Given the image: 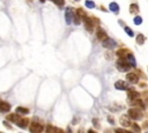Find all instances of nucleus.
I'll use <instances>...</instances> for the list:
<instances>
[{
  "label": "nucleus",
  "mask_w": 148,
  "mask_h": 133,
  "mask_svg": "<svg viewBox=\"0 0 148 133\" xmlns=\"http://www.w3.org/2000/svg\"><path fill=\"white\" fill-rule=\"evenodd\" d=\"M145 39H146V37L142 35V34H139V35L137 36V43H138L139 45H142L145 43Z\"/></svg>",
  "instance_id": "nucleus-19"
},
{
  "label": "nucleus",
  "mask_w": 148,
  "mask_h": 133,
  "mask_svg": "<svg viewBox=\"0 0 148 133\" xmlns=\"http://www.w3.org/2000/svg\"><path fill=\"white\" fill-rule=\"evenodd\" d=\"M10 110V104L7 102H0V111L2 112H7Z\"/></svg>",
  "instance_id": "nucleus-16"
},
{
  "label": "nucleus",
  "mask_w": 148,
  "mask_h": 133,
  "mask_svg": "<svg viewBox=\"0 0 148 133\" xmlns=\"http://www.w3.org/2000/svg\"><path fill=\"white\" fill-rule=\"evenodd\" d=\"M83 22H85V26H86V29H87L89 33H93L94 30V23H93V19L90 17H83Z\"/></svg>",
  "instance_id": "nucleus-6"
},
{
  "label": "nucleus",
  "mask_w": 148,
  "mask_h": 133,
  "mask_svg": "<svg viewBox=\"0 0 148 133\" xmlns=\"http://www.w3.org/2000/svg\"><path fill=\"white\" fill-rule=\"evenodd\" d=\"M145 103H146V104H147V105H148V97H147V98H146V102H145Z\"/></svg>",
  "instance_id": "nucleus-33"
},
{
  "label": "nucleus",
  "mask_w": 148,
  "mask_h": 133,
  "mask_svg": "<svg viewBox=\"0 0 148 133\" xmlns=\"http://www.w3.org/2000/svg\"><path fill=\"white\" fill-rule=\"evenodd\" d=\"M124 29H125L126 34H127V35L130 36V37H133V36H134V33H133V31H132V29L130 28V27H125V28H124Z\"/></svg>",
  "instance_id": "nucleus-24"
},
{
  "label": "nucleus",
  "mask_w": 148,
  "mask_h": 133,
  "mask_svg": "<svg viewBox=\"0 0 148 133\" xmlns=\"http://www.w3.org/2000/svg\"><path fill=\"white\" fill-rule=\"evenodd\" d=\"M74 9L72 7H67L65 10V19H66V23L67 25H71L72 21H73V15H74Z\"/></svg>",
  "instance_id": "nucleus-3"
},
{
  "label": "nucleus",
  "mask_w": 148,
  "mask_h": 133,
  "mask_svg": "<svg viewBox=\"0 0 148 133\" xmlns=\"http://www.w3.org/2000/svg\"><path fill=\"white\" fill-rule=\"evenodd\" d=\"M53 2H55V4H57L59 7H61L64 4H65V0H55Z\"/></svg>",
  "instance_id": "nucleus-27"
},
{
  "label": "nucleus",
  "mask_w": 148,
  "mask_h": 133,
  "mask_svg": "<svg viewBox=\"0 0 148 133\" xmlns=\"http://www.w3.org/2000/svg\"><path fill=\"white\" fill-rule=\"evenodd\" d=\"M73 22L76 26H79L80 23H81V17H80V15L78 14V13H74V15H73Z\"/></svg>",
  "instance_id": "nucleus-21"
},
{
  "label": "nucleus",
  "mask_w": 148,
  "mask_h": 133,
  "mask_svg": "<svg viewBox=\"0 0 148 133\" xmlns=\"http://www.w3.org/2000/svg\"><path fill=\"white\" fill-rule=\"evenodd\" d=\"M102 45H103L104 47H106V49H114V47L116 46V42L114 41V39H111V38H106V39H104L103 42H102Z\"/></svg>",
  "instance_id": "nucleus-8"
},
{
  "label": "nucleus",
  "mask_w": 148,
  "mask_h": 133,
  "mask_svg": "<svg viewBox=\"0 0 148 133\" xmlns=\"http://www.w3.org/2000/svg\"><path fill=\"white\" fill-rule=\"evenodd\" d=\"M140 87H141V88H146L147 84L146 83H141V84H140Z\"/></svg>",
  "instance_id": "nucleus-32"
},
{
  "label": "nucleus",
  "mask_w": 148,
  "mask_h": 133,
  "mask_svg": "<svg viewBox=\"0 0 148 133\" xmlns=\"http://www.w3.org/2000/svg\"><path fill=\"white\" fill-rule=\"evenodd\" d=\"M16 124H17V126L21 127V129H27V127H28V125H29V119H27V118H21Z\"/></svg>",
  "instance_id": "nucleus-13"
},
{
  "label": "nucleus",
  "mask_w": 148,
  "mask_h": 133,
  "mask_svg": "<svg viewBox=\"0 0 148 133\" xmlns=\"http://www.w3.org/2000/svg\"><path fill=\"white\" fill-rule=\"evenodd\" d=\"M93 123H94V125H95V126L98 129L99 125H98V120H97V119H93Z\"/></svg>",
  "instance_id": "nucleus-29"
},
{
  "label": "nucleus",
  "mask_w": 148,
  "mask_h": 133,
  "mask_svg": "<svg viewBox=\"0 0 148 133\" xmlns=\"http://www.w3.org/2000/svg\"><path fill=\"white\" fill-rule=\"evenodd\" d=\"M131 127H132V130H133L134 132H141V129H140V126L138 124H135V123H133L131 125Z\"/></svg>",
  "instance_id": "nucleus-22"
},
{
  "label": "nucleus",
  "mask_w": 148,
  "mask_h": 133,
  "mask_svg": "<svg viewBox=\"0 0 148 133\" xmlns=\"http://www.w3.org/2000/svg\"><path fill=\"white\" fill-rule=\"evenodd\" d=\"M75 1H80V0H75Z\"/></svg>",
  "instance_id": "nucleus-35"
},
{
  "label": "nucleus",
  "mask_w": 148,
  "mask_h": 133,
  "mask_svg": "<svg viewBox=\"0 0 148 133\" xmlns=\"http://www.w3.org/2000/svg\"><path fill=\"white\" fill-rule=\"evenodd\" d=\"M130 118H131L130 116H125V115L122 116V117L119 118V123H120V125H122V126H124V127H128V126H131L132 123H131Z\"/></svg>",
  "instance_id": "nucleus-7"
},
{
  "label": "nucleus",
  "mask_w": 148,
  "mask_h": 133,
  "mask_svg": "<svg viewBox=\"0 0 148 133\" xmlns=\"http://www.w3.org/2000/svg\"><path fill=\"white\" fill-rule=\"evenodd\" d=\"M128 102H130L132 105H134V106H137V108L141 109V110H145V108H146V106H145V105H146V103H145L142 100H140V98H135V100L128 101Z\"/></svg>",
  "instance_id": "nucleus-5"
},
{
  "label": "nucleus",
  "mask_w": 148,
  "mask_h": 133,
  "mask_svg": "<svg viewBox=\"0 0 148 133\" xmlns=\"http://www.w3.org/2000/svg\"><path fill=\"white\" fill-rule=\"evenodd\" d=\"M115 87H116V89H118V90H130L131 89L130 84H128L127 82L123 81V80H118L115 83Z\"/></svg>",
  "instance_id": "nucleus-4"
},
{
  "label": "nucleus",
  "mask_w": 148,
  "mask_h": 133,
  "mask_svg": "<svg viewBox=\"0 0 148 133\" xmlns=\"http://www.w3.org/2000/svg\"><path fill=\"white\" fill-rule=\"evenodd\" d=\"M76 13L80 15V17H81V19L87 16V15H86V12H85V10H83L82 8H78V9H76Z\"/></svg>",
  "instance_id": "nucleus-23"
},
{
  "label": "nucleus",
  "mask_w": 148,
  "mask_h": 133,
  "mask_svg": "<svg viewBox=\"0 0 148 133\" xmlns=\"http://www.w3.org/2000/svg\"><path fill=\"white\" fill-rule=\"evenodd\" d=\"M139 96H140L139 93L135 92V90H133V89H130L128 90V93H127L128 101H133V100H135V98H139Z\"/></svg>",
  "instance_id": "nucleus-11"
},
{
  "label": "nucleus",
  "mask_w": 148,
  "mask_h": 133,
  "mask_svg": "<svg viewBox=\"0 0 148 133\" xmlns=\"http://www.w3.org/2000/svg\"><path fill=\"white\" fill-rule=\"evenodd\" d=\"M141 22H142V19H141V16H135V17H134V23H135L137 26L141 25Z\"/></svg>",
  "instance_id": "nucleus-26"
},
{
  "label": "nucleus",
  "mask_w": 148,
  "mask_h": 133,
  "mask_svg": "<svg viewBox=\"0 0 148 133\" xmlns=\"http://www.w3.org/2000/svg\"><path fill=\"white\" fill-rule=\"evenodd\" d=\"M116 66H117L119 72H128L132 67L130 64H128L126 58H119V59L117 60V63H116Z\"/></svg>",
  "instance_id": "nucleus-1"
},
{
  "label": "nucleus",
  "mask_w": 148,
  "mask_h": 133,
  "mask_svg": "<svg viewBox=\"0 0 148 133\" xmlns=\"http://www.w3.org/2000/svg\"><path fill=\"white\" fill-rule=\"evenodd\" d=\"M39 1H41V2H44V1H45V0H39Z\"/></svg>",
  "instance_id": "nucleus-34"
},
{
  "label": "nucleus",
  "mask_w": 148,
  "mask_h": 133,
  "mask_svg": "<svg viewBox=\"0 0 148 133\" xmlns=\"http://www.w3.org/2000/svg\"><path fill=\"white\" fill-rule=\"evenodd\" d=\"M128 116L131 117L132 119H134V120H138V119H141L142 117V112H141V109L137 108V106H134V108H131L130 110H128Z\"/></svg>",
  "instance_id": "nucleus-2"
},
{
  "label": "nucleus",
  "mask_w": 148,
  "mask_h": 133,
  "mask_svg": "<svg viewBox=\"0 0 148 133\" xmlns=\"http://www.w3.org/2000/svg\"><path fill=\"white\" fill-rule=\"evenodd\" d=\"M21 119L20 117V113H10V115L7 116V120H10V122H14V123H17L19 120Z\"/></svg>",
  "instance_id": "nucleus-14"
},
{
  "label": "nucleus",
  "mask_w": 148,
  "mask_h": 133,
  "mask_svg": "<svg viewBox=\"0 0 148 133\" xmlns=\"http://www.w3.org/2000/svg\"><path fill=\"white\" fill-rule=\"evenodd\" d=\"M109 8H110L111 12L116 13V14L119 12V6H118V4H116V2H111V4L109 5Z\"/></svg>",
  "instance_id": "nucleus-17"
},
{
  "label": "nucleus",
  "mask_w": 148,
  "mask_h": 133,
  "mask_svg": "<svg viewBox=\"0 0 148 133\" xmlns=\"http://www.w3.org/2000/svg\"><path fill=\"white\" fill-rule=\"evenodd\" d=\"M96 35H97V38L99 39V41H102V42H103L104 39H106V38H108L106 33L103 30V29H101V28H99L98 30H97V34H96Z\"/></svg>",
  "instance_id": "nucleus-12"
},
{
  "label": "nucleus",
  "mask_w": 148,
  "mask_h": 133,
  "mask_svg": "<svg viewBox=\"0 0 148 133\" xmlns=\"http://www.w3.org/2000/svg\"><path fill=\"white\" fill-rule=\"evenodd\" d=\"M130 13L131 14H138L139 13V7L137 4H132L130 6Z\"/></svg>",
  "instance_id": "nucleus-18"
},
{
  "label": "nucleus",
  "mask_w": 148,
  "mask_h": 133,
  "mask_svg": "<svg viewBox=\"0 0 148 133\" xmlns=\"http://www.w3.org/2000/svg\"><path fill=\"white\" fill-rule=\"evenodd\" d=\"M108 120H109L111 124H114V123H115V122H114V118H112V117H108Z\"/></svg>",
  "instance_id": "nucleus-30"
},
{
  "label": "nucleus",
  "mask_w": 148,
  "mask_h": 133,
  "mask_svg": "<svg viewBox=\"0 0 148 133\" xmlns=\"http://www.w3.org/2000/svg\"><path fill=\"white\" fill-rule=\"evenodd\" d=\"M126 59H127V62H128V64L132 66V67H135V58H134V56L132 55L131 52H128L127 53V56H126Z\"/></svg>",
  "instance_id": "nucleus-15"
},
{
  "label": "nucleus",
  "mask_w": 148,
  "mask_h": 133,
  "mask_svg": "<svg viewBox=\"0 0 148 133\" xmlns=\"http://www.w3.org/2000/svg\"><path fill=\"white\" fill-rule=\"evenodd\" d=\"M30 132L33 133H37V132H42L43 131V126L38 123H31L30 124V127H29Z\"/></svg>",
  "instance_id": "nucleus-10"
},
{
  "label": "nucleus",
  "mask_w": 148,
  "mask_h": 133,
  "mask_svg": "<svg viewBox=\"0 0 148 133\" xmlns=\"http://www.w3.org/2000/svg\"><path fill=\"white\" fill-rule=\"evenodd\" d=\"M86 6H87L88 8H94V7H95V4H94V1L87 0V1H86Z\"/></svg>",
  "instance_id": "nucleus-25"
},
{
  "label": "nucleus",
  "mask_w": 148,
  "mask_h": 133,
  "mask_svg": "<svg viewBox=\"0 0 148 133\" xmlns=\"http://www.w3.org/2000/svg\"><path fill=\"white\" fill-rule=\"evenodd\" d=\"M126 79H127V81L130 82V83H132V84H135V83H138V82H139L138 75H137V74H134V73H127Z\"/></svg>",
  "instance_id": "nucleus-9"
},
{
  "label": "nucleus",
  "mask_w": 148,
  "mask_h": 133,
  "mask_svg": "<svg viewBox=\"0 0 148 133\" xmlns=\"http://www.w3.org/2000/svg\"><path fill=\"white\" fill-rule=\"evenodd\" d=\"M46 131L48 132H56V131H59V130H57L56 127H52V126H48L46 127Z\"/></svg>",
  "instance_id": "nucleus-28"
},
{
  "label": "nucleus",
  "mask_w": 148,
  "mask_h": 133,
  "mask_svg": "<svg viewBox=\"0 0 148 133\" xmlns=\"http://www.w3.org/2000/svg\"><path fill=\"white\" fill-rule=\"evenodd\" d=\"M16 112L20 113V115H27V113L29 112V110H28V109H26V108H22V106H17V108H16Z\"/></svg>",
  "instance_id": "nucleus-20"
},
{
  "label": "nucleus",
  "mask_w": 148,
  "mask_h": 133,
  "mask_svg": "<svg viewBox=\"0 0 148 133\" xmlns=\"http://www.w3.org/2000/svg\"><path fill=\"white\" fill-rule=\"evenodd\" d=\"M4 125H5V126H6L7 127V129H12V126H10V125H8V124H7V122H4Z\"/></svg>",
  "instance_id": "nucleus-31"
}]
</instances>
